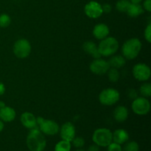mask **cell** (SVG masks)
I'll list each match as a JSON object with an SVG mask.
<instances>
[{
    "label": "cell",
    "mask_w": 151,
    "mask_h": 151,
    "mask_svg": "<svg viewBox=\"0 0 151 151\" xmlns=\"http://www.w3.org/2000/svg\"><path fill=\"white\" fill-rule=\"evenodd\" d=\"M26 142L30 151H43L47 146L45 137L38 128L31 129L27 137Z\"/></svg>",
    "instance_id": "6da1fadb"
},
{
    "label": "cell",
    "mask_w": 151,
    "mask_h": 151,
    "mask_svg": "<svg viewBox=\"0 0 151 151\" xmlns=\"http://www.w3.org/2000/svg\"><path fill=\"white\" fill-rule=\"evenodd\" d=\"M142 42L137 38L127 40L122 47V56L128 60L135 59L142 50Z\"/></svg>",
    "instance_id": "7a4b0ae2"
},
{
    "label": "cell",
    "mask_w": 151,
    "mask_h": 151,
    "mask_svg": "<svg viewBox=\"0 0 151 151\" xmlns=\"http://www.w3.org/2000/svg\"><path fill=\"white\" fill-rule=\"evenodd\" d=\"M119 49V42L114 37H106L101 40L98 46V50L101 56L109 57L116 53Z\"/></svg>",
    "instance_id": "3957f363"
},
{
    "label": "cell",
    "mask_w": 151,
    "mask_h": 151,
    "mask_svg": "<svg viewBox=\"0 0 151 151\" xmlns=\"http://www.w3.org/2000/svg\"><path fill=\"white\" fill-rule=\"evenodd\" d=\"M37 126L42 134L48 136H54L59 132L60 127L57 122L50 119H45L41 116L36 118Z\"/></svg>",
    "instance_id": "277c9868"
},
{
    "label": "cell",
    "mask_w": 151,
    "mask_h": 151,
    "mask_svg": "<svg viewBox=\"0 0 151 151\" xmlns=\"http://www.w3.org/2000/svg\"><path fill=\"white\" fill-rule=\"evenodd\" d=\"M94 144L99 147H107L112 142V133L107 128H98L92 135Z\"/></svg>",
    "instance_id": "5b68a950"
},
{
    "label": "cell",
    "mask_w": 151,
    "mask_h": 151,
    "mask_svg": "<svg viewBox=\"0 0 151 151\" xmlns=\"http://www.w3.org/2000/svg\"><path fill=\"white\" fill-rule=\"evenodd\" d=\"M119 93L115 88H108L103 90L99 95L100 103L103 106H113L119 100Z\"/></svg>",
    "instance_id": "8992f818"
},
{
    "label": "cell",
    "mask_w": 151,
    "mask_h": 151,
    "mask_svg": "<svg viewBox=\"0 0 151 151\" xmlns=\"http://www.w3.org/2000/svg\"><path fill=\"white\" fill-rule=\"evenodd\" d=\"M30 43L25 38H20L15 42L13 45V53L15 55L20 59H24L27 58L31 52Z\"/></svg>",
    "instance_id": "52a82bcc"
},
{
    "label": "cell",
    "mask_w": 151,
    "mask_h": 151,
    "mask_svg": "<svg viewBox=\"0 0 151 151\" xmlns=\"http://www.w3.org/2000/svg\"><path fill=\"white\" fill-rule=\"evenodd\" d=\"M132 111L137 115L143 116L149 113L150 110V103L146 97H137L133 100L131 104Z\"/></svg>",
    "instance_id": "ba28073f"
},
{
    "label": "cell",
    "mask_w": 151,
    "mask_h": 151,
    "mask_svg": "<svg viewBox=\"0 0 151 151\" xmlns=\"http://www.w3.org/2000/svg\"><path fill=\"white\" fill-rule=\"evenodd\" d=\"M133 75L139 81H147L150 79L151 72L150 69L147 64L143 63H139L136 64L133 67Z\"/></svg>",
    "instance_id": "9c48e42d"
},
{
    "label": "cell",
    "mask_w": 151,
    "mask_h": 151,
    "mask_svg": "<svg viewBox=\"0 0 151 151\" xmlns=\"http://www.w3.org/2000/svg\"><path fill=\"white\" fill-rule=\"evenodd\" d=\"M90 71L97 75H103L107 73L110 66L107 60L102 58H96L90 63Z\"/></svg>",
    "instance_id": "30bf717a"
},
{
    "label": "cell",
    "mask_w": 151,
    "mask_h": 151,
    "mask_svg": "<svg viewBox=\"0 0 151 151\" xmlns=\"http://www.w3.org/2000/svg\"><path fill=\"white\" fill-rule=\"evenodd\" d=\"M85 14L90 19H98L103 15L102 4L95 1H91L84 7Z\"/></svg>",
    "instance_id": "8fae6325"
},
{
    "label": "cell",
    "mask_w": 151,
    "mask_h": 151,
    "mask_svg": "<svg viewBox=\"0 0 151 151\" xmlns=\"http://www.w3.org/2000/svg\"><path fill=\"white\" fill-rule=\"evenodd\" d=\"M60 137L63 140L72 142L75 137V127L72 122H66L61 126L59 130Z\"/></svg>",
    "instance_id": "7c38bea8"
},
{
    "label": "cell",
    "mask_w": 151,
    "mask_h": 151,
    "mask_svg": "<svg viewBox=\"0 0 151 151\" xmlns=\"http://www.w3.org/2000/svg\"><path fill=\"white\" fill-rule=\"evenodd\" d=\"M20 120L24 127L28 129H33L37 128V121L35 115L30 112H24L22 114Z\"/></svg>",
    "instance_id": "4fadbf2b"
},
{
    "label": "cell",
    "mask_w": 151,
    "mask_h": 151,
    "mask_svg": "<svg viewBox=\"0 0 151 151\" xmlns=\"http://www.w3.org/2000/svg\"><path fill=\"white\" fill-rule=\"evenodd\" d=\"M110 30L109 27L103 23L97 24L94 26L92 33L94 38L98 40H103L109 35Z\"/></svg>",
    "instance_id": "5bb4252c"
},
{
    "label": "cell",
    "mask_w": 151,
    "mask_h": 151,
    "mask_svg": "<svg viewBox=\"0 0 151 151\" xmlns=\"http://www.w3.org/2000/svg\"><path fill=\"white\" fill-rule=\"evenodd\" d=\"M16 111L11 107L4 106L0 109V119L4 122H10L16 118Z\"/></svg>",
    "instance_id": "9a60e30c"
},
{
    "label": "cell",
    "mask_w": 151,
    "mask_h": 151,
    "mask_svg": "<svg viewBox=\"0 0 151 151\" xmlns=\"http://www.w3.org/2000/svg\"><path fill=\"white\" fill-rule=\"evenodd\" d=\"M83 49L85 52L92 56L94 59L100 58L102 57L101 55L99 52L98 47L93 41H86L83 45Z\"/></svg>",
    "instance_id": "2e32d148"
},
{
    "label": "cell",
    "mask_w": 151,
    "mask_h": 151,
    "mask_svg": "<svg viewBox=\"0 0 151 151\" xmlns=\"http://www.w3.org/2000/svg\"><path fill=\"white\" fill-rule=\"evenodd\" d=\"M129 139V134L125 130L119 128L112 133V141L119 145H122L128 142Z\"/></svg>",
    "instance_id": "e0dca14e"
},
{
    "label": "cell",
    "mask_w": 151,
    "mask_h": 151,
    "mask_svg": "<svg viewBox=\"0 0 151 151\" xmlns=\"http://www.w3.org/2000/svg\"><path fill=\"white\" fill-rule=\"evenodd\" d=\"M114 118L118 122H123L128 119V110L123 106H119L114 111Z\"/></svg>",
    "instance_id": "ac0fdd59"
},
{
    "label": "cell",
    "mask_w": 151,
    "mask_h": 151,
    "mask_svg": "<svg viewBox=\"0 0 151 151\" xmlns=\"http://www.w3.org/2000/svg\"><path fill=\"white\" fill-rule=\"evenodd\" d=\"M144 13V8L139 3H131L126 13L131 18H137Z\"/></svg>",
    "instance_id": "d6986e66"
},
{
    "label": "cell",
    "mask_w": 151,
    "mask_h": 151,
    "mask_svg": "<svg viewBox=\"0 0 151 151\" xmlns=\"http://www.w3.org/2000/svg\"><path fill=\"white\" fill-rule=\"evenodd\" d=\"M108 62H109L110 67L118 69L125 66L126 63V59L122 55H115L112 56Z\"/></svg>",
    "instance_id": "ffe728a7"
},
{
    "label": "cell",
    "mask_w": 151,
    "mask_h": 151,
    "mask_svg": "<svg viewBox=\"0 0 151 151\" xmlns=\"http://www.w3.org/2000/svg\"><path fill=\"white\" fill-rule=\"evenodd\" d=\"M71 147L72 145L70 142L62 139L55 145V151H70Z\"/></svg>",
    "instance_id": "44dd1931"
},
{
    "label": "cell",
    "mask_w": 151,
    "mask_h": 151,
    "mask_svg": "<svg viewBox=\"0 0 151 151\" xmlns=\"http://www.w3.org/2000/svg\"><path fill=\"white\" fill-rule=\"evenodd\" d=\"M108 78L109 81L112 83H116L119 81V77H120V74H119V71L117 69L115 68H110L107 72Z\"/></svg>",
    "instance_id": "7402d4cb"
},
{
    "label": "cell",
    "mask_w": 151,
    "mask_h": 151,
    "mask_svg": "<svg viewBox=\"0 0 151 151\" xmlns=\"http://www.w3.org/2000/svg\"><path fill=\"white\" fill-rule=\"evenodd\" d=\"M131 3L129 0H119L116 4V10L120 13H126Z\"/></svg>",
    "instance_id": "603a6c76"
},
{
    "label": "cell",
    "mask_w": 151,
    "mask_h": 151,
    "mask_svg": "<svg viewBox=\"0 0 151 151\" xmlns=\"http://www.w3.org/2000/svg\"><path fill=\"white\" fill-rule=\"evenodd\" d=\"M140 94L144 97H150L151 96V84L149 83H145L140 87Z\"/></svg>",
    "instance_id": "cb8c5ba5"
},
{
    "label": "cell",
    "mask_w": 151,
    "mask_h": 151,
    "mask_svg": "<svg viewBox=\"0 0 151 151\" xmlns=\"http://www.w3.org/2000/svg\"><path fill=\"white\" fill-rule=\"evenodd\" d=\"M11 23V19L10 16L6 13H2L0 15V27L6 28Z\"/></svg>",
    "instance_id": "d4e9b609"
},
{
    "label": "cell",
    "mask_w": 151,
    "mask_h": 151,
    "mask_svg": "<svg viewBox=\"0 0 151 151\" xmlns=\"http://www.w3.org/2000/svg\"><path fill=\"white\" fill-rule=\"evenodd\" d=\"M139 146L137 142H130L127 143L124 147L122 151H139Z\"/></svg>",
    "instance_id": "484cf974"
},
{
    "label": "cell",
    "mask_w": 151,
    "mask_h": 151,
    "mask_svg": "<svg viewBox=\"0 0 151 151\" xmlns=\"http://www.w3.org/2000/svg\"><path fill=\"white\" fill-rule=\"evenodd\" d=\"M72 144L77 148H81L84 146L85 145V140L83 137H75L72 140Z\"/></svg>",
    "instance_id": "4316f807"
},
{
    "label": "cell",
    "mask_w": 151,
    "mask_h": 151,
    "mask_svg": "<svg viewBox=\"0 0 151 151\" xmlns=\"http://www.w3.org/2000/svg\"><path fill=\"white\" fill-rule=\"evenodd\" d=\"M108 151H122V147H121V145L117 144V143H115L114 142H112L110 145L107 146Z\"/></svg>",
    "instance_id": "83f0119b"
},
{
    "label": "cell",
    "mask_w": 151,
    "mask_h": 151,
    "mask_svg": "<svg viewBox=\"0 0 151 151\" xmlns=\"http://www.w3.org/2000/svg\"><path fill=\"white\" fill-rule=\"evenodd\" d=\"M145 38L148 43H151V24L149 23L145 29Z\"/></svg>",
    "instance_id": "f1b7e54d"
},
{
    "label": "cell",
    "mask_w": 151,
    "mask_h": 151,
    "mask_svg": "<svg viewBox=\"0 0 151 151\" xmlns=\"http://www.w3.org/2000/svg\"><path fill=\"white\" fill-rule=\"evenodd\" d=\"M127 96L129 97L131 100H135L136 98L138 97V94H137V91H136L134 88H130L127 91Z\"/></svg>",
    "instance_id": "f546056e"
},
{
    "label": "cell",
    "mask_w": 151,
    "mask_h": 151,
    "mask_svg": "<svg viewBox=\"0 0 151 151\" xmlns=\"http://www.w3.org/2000/svg\"><path fill=\"white\" fill-rule=\"evenodd\" d=\"M142 7L144 8V10L150 13L151 11V0H145L143 2Z\"/></svg>",
    "instance_id": "4dcf8cb0"
},
{
    "label": "cell",
    "mask_w": 151,
    "mask_h": 151,
    "mask_svg": "<svg viewBox=\"0 0 151 151\" xmlns=\"http://www.w3.org/2000/svg\"><path fill=\"white\" fill-rule=\"evenodd\" d=\"M102 9H103V13H109L111 12L112 10V7L110 4H108V3H106V4H103L102 5Z\"/></svg>",
    "instance_id": "1f68e13d"
},
{
    "label": "cell",
    "mask_w": 151,
    "mask_h": 151,
    "mask_svg": "<svg viewBox=\"0 0 151 151\" xmlns=\"http://www.w3.org/2000/svg\"><path fill=\"white\" fill-rule=\"evenodd\" d=\"M100 150V148H99V146L97 145H91L89 147H88V151H99Z\"/></svg>",
    "instance_id": "d6a6232c"
},
{
    "label": "cell",
    "mask_w": 151,
    "mask_h": 151,
    "mask_svg": "<svg viewBox=\"0 0 151 151\" xmlns=\"http://www.w3.org/2000/svg\"><path fill=\"white\" fill-rule=\"evenodd\" d=\"M5 92V86L4 83L0 82V96L3 95Z\"/></svg>",
    "instance_id": "836d02e7"
},
{
    "label": "cell",
    "mask_w": 151,
    "mask_h": 151,
    "mask_svg": "<svg viewBox=\"0 0 151 151\" xmlns=\"http://www.w3.org/2000/svg\"><path fill=\"white\" fill-rule=\"evenodd\" d=\"M4 122H3V121H1V119H0V133H1V131H3V129H4Z\"/></svg>",
    "instance_id": "e575fe53"
},
{
    "label": "cell",
    "mask_w": 151,
    "mask_h": 151,
    "mask_svg": "<svg viewBox=\"0 0 151 151\" xmlns=\"http://www.w3.org/2000/svg\"><path fill=\"white\" fill-rule=\"evenodd\" d=\"M131 3H140L143 0H129Z\"/></svg>",
    "instance_id": "d590c367"
},
{
    "label": "cell",
    "mask_w": 151,
    "mask_h": 151,
    "mask_svg": "<svg viewBox=\"0 0 151 151\" xmlns=\"http://www.w3.org/2000/svg\"><path fill=\"white\" fill-rule=\"evenodd\" d=\"M4 106H5V103H4V102L0 101V109L4 107Z\"/></svg>",
    "instance_id": "8d00e7d4"
},
{
    "label": "cell",
    "mask_w": 151,
    "mask_h": 151,
    "mask_svg": "<svg viewBox=\"0 0 151 151\" xmlns=\"http://www.w3.org/2000/svg\"><path fill=\"white\" fill-rule=\"evenodd\" d=\"M76 151H85V150H82V149H79V150H77Z\"/></svg>",
    "instance_id": "74e56055"
}]
</instances>
